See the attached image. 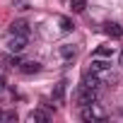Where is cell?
<instances>
[{"mask_svg": "<svg viewBox=\"0 0 123 123\" xmlns=\"http://www.w3.org/2000/svg\"><path fill=\"white\" fill-rule=\"evenodd\" d=\"M97 99H99V94H97V89H92V87L80 85V87H77V92H75V101H77V106L97 104Z\"/></svg>", "mask_w": 123, "mask_h": 123, "instance_id": "cell-1", "label": "cell"}, {"mask_svg": "<svg viewBox=\"0 0 123 123\" xmlns=\"http://www.w3.org/2000/svg\"><path fill=\"white\" fill-rule=\"evenodd\" d=\"M80 116H82V121H104V118H106V113H104L101 109H97V104H89V106H82Z\"/></svg>", "mask_w": 123, "mask_h": 123, "instance_id": "cell-2", "label": "cell"}, {"mask_svg": "<svg viewBox=\"0 0 123 123\" xmlns=\"http://www.w3.org/2000/svg\"><path fill=\"white\" fill-rule=\"evenodd\" d=\"M7 48H10V53H22V51L27 48V36L12 34V39L7 41Z\"/></svg>", "mask_w": 123, "mask_h": 123, "instance_id": "cell-3", "label": "cell"}, {"mask_svg": "<svg viewBox=\"0 0 123 123\" xmlns=\"http://www.w3.org/2000/svg\"><path fill=\"white\" fill-rule=\"evenodd\" d=\"M109 68H111V63H109V60H104V58H97V55H92V63H89V70H92V73L101 75V73H106Z\"/></svg>", "mask_w": 123, "mask_h": 123, "instance_id": "cell-4", "label": "cell"}, {"mask_svg": "<svg viewBox=\"0 0 123 123\" xmlns=\"http://www.w3.org/2000/svg\"><path fill=\"white\" fill-rule=\"evenodd\" d=\"M17 68H19V73H24V75H36V73L41 70V63H36V60H22Z\"/></svg>", "mask_w": 123, "mask_h": 123, "instance_id": "cell-5", "label": "cell"}, {"mask_svg": "<svg viewBox=\"0 0 123 123\" xmlns=\"http://www.w3.org/2000/svg\"><path fill=\"white\" fill-rule=\"evenodd\" d=\"M80 85H85V87H92V89H97L99 85H101V77L97 75V73H92V70H87L85 75H82V82Z\"/></svg>", "mask_w": 123, "mask_h": 123, "instance_id": "cell-6", "label": "cell"}, {"mask_svg": "<svg viewBox=\"0 0 123 123\" xmlns=\"http://www.w3.org/2000/svg\"><path fill=\"white\" fill-rule=\"evenodd\" d=\"M10 31H12V34H19V36H29V22H24V19H17V22H12Z\"/></svg>", "mask_w": 123, "mask_h": 123, "instance_id": "cell-7", "label": "cell"}, {"mask_svg": "<svg viewBox=\"0 0 123 123\" xmlns=\"http://www.w3.org/2000/svg\"><path fill=\"white\" fill-rule=\"evenodd\" d=\"M104 31H106L111 39H121V36H123V27L116 24V22H106V24H104Z\"/></svg>", "mask_w": 123, "mask_h": 123, "instance_id": "cell-8", "label": "cell"}, {"mask_svg": "<svg viewBox=\"0 0 123 123\" xmlns=\"http://www.w3.org/2000/svg\"><path fill=\"white\" fill-rule=\"evenodd\" d=\"M27 121H29V123H46V121H48V113L36 109V111H31V113L27 116Z\"/></svg>", "mask_w": 123, "mask_h": 123, "instance_id": "cell-9", "label": "cell"}, {"mask_svg": "<svg viewBox=\"0 0 123 123\" xmlns=\"http://www.w3.org/2000/svg\"><path fill=\"white\" fill-rule=\"evenodd\" d=\"M63 97H65V82H58V85L53 87V101L63 104Z\"/></svg>", "mask_w": 123, "mask_h": 123, "instance_id": "cell-10", "label": "cell"}, {"mask_svg": "<svg viewBox=\"0 0 123 123\" xmlns=\"http://www.w3.org/2000/svg\"><path fill=\"white\" fill-rule=\"evenodd\" d=\"M75 46H70V43H65V46H60V55H63L65 60H70V58H75Z\"/></svg>", "mask_w": 123, "mask_h": 123, "instance_id": "cell-11", "label": "cell"}, {"mask_svg": "<svg viewBox=\"0 0 123 123\" xmlns=\"http://www.w3.org/2000/svg\"><path fill=\"white\" fill-rule=\"evenodd\" d=\"M58 24H60V29H63V31H73V29H75V24H73V19H70V17H60V19H58Z\"/></svg>", "mask_w": 123, "mask_h": 123, "instance_id": "cell-12", "label": "cell"}, {"mask_svg": "<svg viewBox=\"0 0 123 123\" xmlns=\"http://www.w3.org/2000/svg\"><path fill=\"white\" fill-rule=\"evenodd\" d=\"M70 7H73V12H85L87 0H70Z\"/></svg>", "mask_w": 123, "mask_h": 123, "instance_id": "cell-13", "label": "cell"}, {"mask_svg": "<svg viewBox=\"0 0 123 123\" xmlns=\"http://www.w3.org/2000/svg\"><path fill=\"white\" fill-rule=\"evenodd\" d=\"M94 55H97V58H111V48H109V46H99V48L94 51Z\"/></svg>", "mask_w": 123, "mask_h": 123, "instance_id": "cell-14", "label": "cell"}, {"mask_svg": "<svg viewBox=\"0 0 123 123\" xmlns=\"http://www.w3.org/2000/svg\"><path fill=\"white\" fill-rule=\"evenodd\" d=\"M0 121H17V113H15V111H5Z\"/></svg>", "mask_w": 123, "mask_h": 123, "instance_id": "cell-15", "label": "cell"}, {"mask_svg": "<svg viewBox=\"0 0 123 123\" xmlns=\"http://www.w3.org/2000/svg\"><path fill=\"white\" fill-rule=\"evenodd\" d=\"M121 65H123V51H121Z\"/></svg>", "mask_w": 123, "mask_h": 123, "instance_id": "cell-16", "label": "cell"}, {"mask_svg": "<svg viewBox=\"0 0 123 123\" xmlns=\"http://www.w3.org/2000/svg\"><path fill=\"white\" fill-rule=\"evenodd\" d=\"M0 92H3V80H0Z\"/></svg>", "mask_w": 123, "mask_h": 123, "instance_id": "cell-17", "label": "cell"}, {"mask_svg": "<svg viewBox=\"0 0 123 123\" xmlns=\"http://www.w3.org/2000/svg\"><path fill=\"white\" fill-rule=\"evenodd\" d=\"M0 118H3V111H0Z\"/></svg>", "mask_w": 123, "mask_h": 123, "instance_id": "cell-18", "label": "cell"}, {"mask_svg": "<svg viewBox=\"0 0 123 123\" xmlns=\"http://www.w3.org/2000/svg\"><path fill=\"white\" fill-rule=\"evenodd\" d=\"M121 116H123V109H121Z\"/></svg>", "mask_w": 123, "mask_h": 123, "instance_id": "cell-19", "label": "cell"}]
</instances>
